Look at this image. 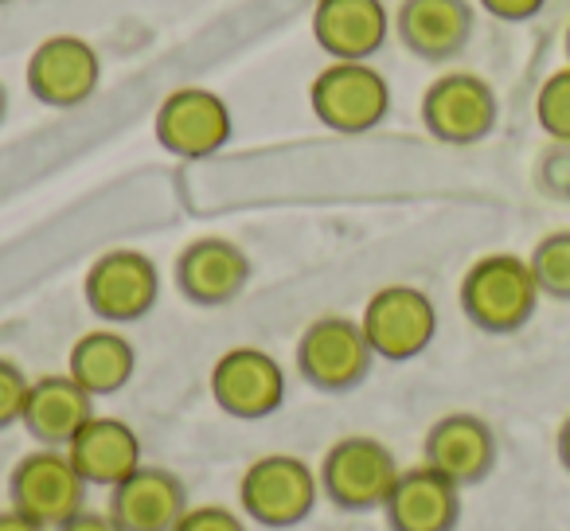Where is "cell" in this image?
I'll return each instance as SVG.
<instances>
[{
  "label": "cell",
  "instance_id": "ba28073f",
  "mask_svg": "<svg viewBox=\"0 0 570 531\" xmlns=\"http://www.w3.org/2000/svg\"><path fill=\"white\" fill-rule=\"evenodd\" d=\"M497 90L469 71L434 79L422 95V126L445 145H476L497 129Z\"/></svg>",
  "mask_w": 570,
  "mask_h": 531
},
{
  "label": "cell",
  "instance_id": "2e32d148",
  "mask_svg": "<svg viewBox=\"0 0 570 531\" xmlns=\"http://www.w3.org/2000/svg\"><path fill=\"white\" fill-rule=\"evenodd\" d=\"M391 32V17L383 0H317L313 36L333 63H367L383 48Z\"/></svg>",
  "mask_w": 570,
  "mask_h": 531
},
{
  "label": "cell",
  "instance_id": "ffe728a7",
  "mask_svg": "<svg viewBox=\"0 0 570 531\" xmlns=\"http://www.w3.org/2000/svg\"><path fill=\"white\" fill-rule=\"evenodd\" d=\"M90 419H95V395H87L71 375H40L28 387L20 426L48 450H67Z\"/></svg>",
  "mask_w": 570,
  "mask_h": 531
},
{
  "label": "cell",
  "instance_id": "7402d4cb",
  "mask_svg": "<svg viewBox=\"0 0 570 531\" xmlns=\"http://www.w3.org/2000/svg\"><path fill=\"white\" fill-rule=\"evenodd\" d=\"M535 286L543 297L554 302H570V230H551L535 243L528 258Z\"/></svg>",
  "mask_w": 570,
  "mask_h": 531
},
{
  "label": "cell",
  "instance_id": "484cf974",
  "mask_svg": "<svg viewBox=\"0 0 570 531\" xmlns=\"http://www.w3.org/2000/svg\"><path fill=\"white\" fill-rule=\"evenodd\" d=\"M489 17L508 20V24H520V20H531L539 9H543L547 0H476Z\"/></svg>",
  "mask_w": 570,
  "mask_h": 531
},
{
  "label": "cell",
  "instance_id": "30bf717a",
  "mask_svg": "<svg viewBox=\"0 0 570 531\" xmlns=\"http://www.w3.org/2000/svg\"><path fill=\"white\" fill-rule=\"evenodd\" d=\"M212 399L230 419H269L285 403V372L262 348H227L212 367Z\"/></svg>",
  "mask_w": 570,
  "mask_h": 531
},
{
  "label": "cell",
  "instance_id": "8992f818",
  "mask_svg": "<svg viewBox=\"0 0 570 531\" xmlns=\"http://www.w3.org/2000/svg\"><path fill=\"white\" fill-rule=\"evenodd\" d=\"M367 344L380 360L403 364L434 344L438 336V309L430 294L419 286H383L367 297L364 317H360Z\"/></svg>",
  "mask_w": 570,
  "mask_h": 531
},
{
  "label": "cell",
  "instance_id": "6da1fadb",
  "mask_svg": "<svg viewBox=\"0 0 570 531\" xmlns=\"http://www.w3.org/2000/svg\"><path fill=\"white\" fill-rule=\"evenodd\" d=\"M461 313L473 321L481 333L508 336L520 333L539 305V286L528 258L520 254H484L461 278Z\"/></svg>",
  "mask_w": 570,
  "mask_h": 531
},
{
  "label": "cell",
  "instance_id": "cb8c5ba5",
  "mask_svg": "<svg viewBox=\"0 0 570 531\" xmlns=\"http://www.w3.org/2000/svg\"><path fill=\"white\" fill-rule=\"evenodd\" d=\"M28 387H32V380L24 375V367L0 356V430H9L20 422Z\"/></svg>",
  "mask_w": 570,
  "mask_h": 531
},
{
  "label": "cell",
  "instance_id": "3957f363",
  "mask_svg": "<svg viewBox=\"0 0 570 531\" xmlns=\"http://www.w3.org/2000/svg\"><path fill=\"white\" fill-rule=\"evenodd\" d=\"M399 473L403 469H399L395 453L380 437L348 434L328 445V453L321 458L317 481L321 492L336 508H344V512H372V508H383V500L391 496Z\"/></svg>",
  "mask_w": 570,
  "mask_h": 531
},
{
  "label": "cell",
  "instance_id": "1f68e13d",
  "mask_svg": "<svg viewBox=\"0 0 570 531\" xmlns=\"http://www.w3.org/2000/svg\"><path fill=\"white\" fill-rule=\"evenodd\" d=\"M0 4H4V0H0Z\"/></svg>",
  "mask_w": 570,
  "mask_h": 531
},
{
  "label": "cell",
  "instance_id": "5bb4252c",
  "mask_svg": "<svg viewBox=\"0 0 570 531\" xmlns=\"http://www.w3.org/2000/svg\"><path fill=\"white\" fill-rule=\"evenodd\" d=\"M250 282V258L230 238H196L176 258V286L191 305L219 309L230 305Z\"/></svg>",
  "mask_w": 570,
  "mask_h": 531
},
{
  "label": "cell",
  "instance_id": "4dcf8cb0",
  "mask_svg": "<svg viewBox=\"0 0 570 531\" xmlns=\"http://www.w3.org/2000/svg\"><path fill=\"white\" fill-rule=\"evenodd\" d=\"M567 59H570V28H567Z\"/></svg>",
  "mask_w": 570,
  "mask_h": 531
},
{
  "label": "cell",
  "instance_id": "ac0fdd59",
  "mask_svg": "<svg viewBox=\"0 0 570 531\" xmlns=\"http://www.w3.org/2000/svg\"><path fill=\"white\" fill-rule=\"evenodd\" d=\"M67 458L75 461V469H79V476L90 489H106V492L145 465L137 430L121 419H106V414H95V419L71 437Z\"/></svg>",
  "mask_w": 570,
  "mask_h": 531
},
{
  "label": "cell",
  "instance_id": "f546056e",
  "mask_svg": "<svg viewBox=\"0 0 570 531\" xmlns=\"http://www.w3.org/2000/svg\"><path fill=\"white\" fill-rule=\"evenodd\" d=\"M0 118H4V87H0Z\"/></svg>",
  "mask_w": 570,
  "mask_h": 531
},
{
  "label": "cell",
  "instance_id": "44dd1931",
  "mask_svg": "<svg viewBox=\"0 0 570 531\" xmlns=\"http://www.w3.org/2000/svg\"><path fill=\"white\" fill-rule=\"evenodd\" d=\"M134 367H137L134 344L121 333H114V328L82 333L71 344V356H67V375L95 399L114 395V391L126 387L134 380Z\"/></svg>",
  "mask_w": 570,
  "mask_h": 531
},
{
  "label": "cell",
  "instance_id": "d4e9b609",
  "mask_svg": "<svg viewBox=\"0 0 570 531\" xmlns=\"http://www.w3.org/2000/svg\"><path fill=\"white\" fill-rule=\"evenodd\" d=\"M176 531H246V520L223 504H199L180 515Z\"/></svg>",
  "mask_w": 570,
  "mask_h": 531
},
{
  "label": "cell",
  "instance_id": "f1b7e54d",
  "mask_svg": "<svg viewBox=\"0 0 570 531\" xmlns=\"http://www.w3.org/2000/svg\"><path fill=\"white\" fill-rule=\"evenodd\" d=\"M554 453H559L562 469L570 473V414L562 419V426H559V437H554Z\"/></svg>",
  "mask_w": 570,
  "mask_h": 531
},
{
  "label": "cell",
  "instance_id": "d6986e66",
  "mask_svg": "<svg viewBox=\"0 0 570 531\" xmlns=\"http://www.w3.org/2000/svg\"><path fill=\"white\" fill-rule=\"evenodd\" d=\"M395 32L426 63H445L461 56L473 36V4L469 0H403Z\"/></svg>",
  "mask_w": 570,
  "mask_h": 531
},
{
  "label": "cell",
  "instance_id": "603a6c76",
  "mask_svg": "<svg viewBox=\"0 0 570 531\" xmlns=\"http://www.w3.org/2000/svg\"><path fill=\"white\" fill-rule=\"evenodd\" d=\"M535 118H539V129H543L551 141L570 145V63L559 67V71L539 87Z\"/></svg>",
  "mask_w": 570,
  "mask_h": 531
},
{
  "label": "cell",
  "instance_id": "7c38bea8",
  "mask_svg": "<svg viewBox=\"0 0 570 531\" xmlns=\"http://www.w3.org/2000/svg\"><path fill=\"white\" fill-rule=\"evenodd\" d=\"M98 51L82 36H48L28 59V90L56 110L87 102L98 87Z\"/></svg>",
  "mask_w": 570,
  "mask_h": 531
},
{
  "label": "cell",
  "instance_id": "8fae6325",
  "mask_svg": "<svg viewBox=\"0 0 570 531\" xmlns=\"http://www.w3.org/2000/svg\"><path fill=\"white\" fill-rule=\"evenodd\" d=\"M153 129L173 157L204 160L230 141V110L215 90L180 87L160 102Z\"/></svg>",
  "mask_w": 570,
  "mask_h": 531
},
{
  "label": "cell",
  "instance_id": "52a82bcc",
  "mask_svg": "<svg viewBox=\"0 0 570 531\" xmlns=\"http://www.w3.org/2000/svg\"><path fill=\"white\" fill-rule=\"evenodd\" d=\"M309 106L333 134H367L391 110V87L372 63H333L313 79Z\"/></svg>",
  "mask_w": 570,
  "mask_h": 531
},
{
  "label": "cell",
  "instance_id": "4fadbf2b",
  "mask_svg": "<svg viewBox=\"0 0 570 531\" xmlns=\"http://www.w3.org/2000/svg\"><path fill=\"white\" fill-rule=\"evenodd\" d=\"M422 465H430L434 473H442L445 481H453L458 489L481 484L497 465V434L484 419L476 414H445L426 430L422 442Z\"/></svg>",
  "mask_w": 570,
  "mask_h": 531
},
{
  "label": "cell",
  "instance_id": "9a60e30c",
  "mask_svg": "<svg viewBox=\"0 0 570 531\" xmlns=\"http://www.w3.org/2000/svg\"><path fill=\"white\" fill-rule=\"evenodd\" d=\"M188 508V489L180 476L160 465H141L121 484H114L106 512L121 531H176Z\"/></svg>",
  "mask_w": 570,
  "mask_h": 531
},
{
  "label": "cell",
  "instance_id": "5b68a950",
  "mask_svg": "<svg viewBox=\"0 0 570 531\" xmlns=\"http://www.w3.org/2000/svg\"><path fill=\"white\" fill-rule=\"evenodd\" d=\"M372 344H367L360 321L352 317H317L297 341V372L305 383L328 395H344V391L360 387L372 372Z\"/></svg>",
  "mask_w": 570,
  "mask_h": 531
},
{
  "label": "cell",
  "instance_id": "83f0119b",
  "mask_svg": "<svg viewBox=\"0 0 570 531\" xmlns=\"http://www.w3.org/2000/svg\"><path fill=\"white\" fill-rule=\"evenodd\" d=\"M0 531H48V528H40V523H32L28 515H20L17 508H4V512H0Z\"/></svg>",
  "mask_w": 570,
  "mask_h": 531
},
{
  "label": "cell",
  "instance_id": "e0dca14e",
  "mask_svg": "<svg viewBox=\"0 0 570 531\" xmlns=\"http://www.w3.org/2000/svg\"><path fill=\"white\" fill-rule=\"evenodd\" d=\"M391 531H453L461 520V489L430 465L403 469L383 500Z\"/></svg>",
  "mask_w": 570,
  "mask_h": 531
},
{
  "label": "cell",
  "instance_id": "9c48e42d",
  "mask_svg": "<svg viewBox=\"0 0 570 531\" xmlns=\"http://www.w3.org/2000/svg\"><path fill=\"white\" fill-rule=\"evenodd\" d=\"M82 294H87L90 313L102 317L106 325H129V321H141L157 305L160 274L149 254L106 250L87 271Z\"/></svg>",
  "mask_w": 570,
  "mask_h": 531
},
{
  "label": "cell",
  "instance_id": "4316f807",
  "mask_svg": "<svg viewBox=\"0 0 570 531\" xmlns=\"http://www.w3.org/2000/svg\"><path fill=\"white\" fill-rule=\"evenodd\" d=\"M56 531H121V528L114 523L110 512H90V508H82V512H75L67 523H59Z\"/></svg>",
  "mask_w": 570,
  "mask_h": 531
},
{
  "label": "cell",
  "instance_id": "7a4b0ae2",
  "mask_svg": "<svg viewBox=\"0 0 570 531\" xmlns=\"http://www.w3.org/2000/svg\"><path fill=\"white\" fill-rule=\"evenodd\" d=\"M317 496V473L309 469V461L294 458V453H266V458L250 461L238 481L246 520L262 523V528H297L302 520H309Z\"/></svg>",
  "mask_w": 570,
  "mask_h": 531
},
{
  "label": "cell",
  "instance_id": "277c9868",
  "mask_svg": "<svg viewBox=\"0 0 570 531\" xmlns=\"http://www.w3.org/2000/svg\"><path fill=\"white\" fill-rule=\"evenodd\" d=\"M90 484L79 476L67 450H40L24 453L9 476V500L20 515H28L40 528H59L75 512L87 508Z\"/></svg>",
  "mask_w": 570,
  "mask_h": 531
}]
</instances>
